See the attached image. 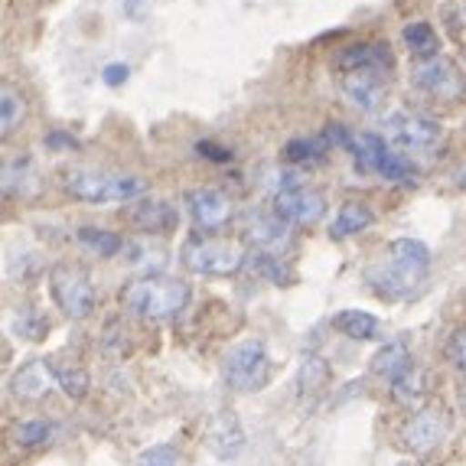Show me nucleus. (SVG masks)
<instances>
[{
  "instance_id": "14",
  "label": "nucleus",
  "mask_w": 466,
  "mask_h": 466,
  "mask_svg": "<svg viewBox=\"0 0 466 466\" xmlns=\"http://www.w3.org/2000/svg\"><path fill=\"white\" fill-rule=\"evenodd\" d=\"M245 238L251 241V248L280 255L290 245V226L280 216H274V212H248Z\"/></svg>"
},
{
  "instance_id": "18",
  "label": "nucleus",
  "mask_w": 466,
  "mask_h": 466,
  "mask_svg": "<svg viewBox=\"0 0 466 466\" xmlns=\"http://www.w3.org/2000/svg\"><path fill=\"white\" fill-rule=\"evenodd\" d=\"M209 443L218 457H238L245 447V431H241L235 411H218L209 424Z\"/></svg>"
},
{
  "instance_id": "27",
  "label": "nucleus",
  "mask_w": 466,
  "mask_h": 466,
  "mask_svg": "<svg viewBox=\"0 0 466 466\" xmlns=\"http://www.w3.org/2000/svg\"><path fill=\"white\" fill-rule=\"evenodd\" d=\"M329 381V366L319 356H307L300 366V375H297V389L300 395H317L319 389H327Z\"/></svg>"
},
{
  "instance_id": "34",
  "label": "nucleus",
  "mask_w": 466,
  "mask_h": 466,
  "mask_svg": "<svg viewBox=\"0 0 466 466\" xmlns=\"http://www.w3.org/2000/svg\"><path fill=\"white\" fill-rule=\"evenodd\" d=\"M134 466H177V447H170V443H157V447L140 453Z\"/></svg>"
},
{
  "instance_id": "32",
  "label": "nucleus",
  "mask_w": 466,
  "mask_h": 466,
  "mask_svg": "<svg viewBox=\"0 0 466 466\" xmlns=\"http://www.w3.org/2000/svg\"><path fill=\"white\" fill-rule=\"evenodd\" d=\"M88 385H92V381H88L86 369H63V372H59V389L69 398H86Z\"/></svg>"
},
{
  "instance_id": "10",
  "label": "nucleus",
  "mask_w": 466,
  "mask_h": 466,
  "mask_svg": "<svg viewBox=\"0 0 466 466\" xmlns=\"http://www.w3.org/2000/svg\"><path fill=\"white\" fill-rule=\"evenodd\" d=\"M187 209L199 232H222L232 222V199L216 187H199L187 193Z\"/></svg>"
},
{
  "instance_id": "26",
  "label": "nucleus",
  "mask_w": 466,
  "mask_h": 466,
  "mask_svg": "<svg viewBox=\"0 0 466 466\" xmlns=\"http://www.w3.org/2000/svg\"><path fill=\"white\" fill-rule=\"evenodd\" d=\"M248 261H251V268H255L261 278H268V280H274V284H290L294 280V271H290L284 261H280V255H271V251H258V248H251L248 251Z\"/></svg>"
},
{
  "instance_id": "9",
  "label": "nucleus",
  "mask_w": 466,
  "mask_h": 466,
  "mask_svg": "<svg viewBox=\"0 0 466 466\" xmlns=\"http://www.w3.org/2000/svg\"><path fill=\"white\" fill-rule=\"evenodd\" d=\"M274 216H280L288 226H317L327 216V199L323 193L310 189L307 183L274 193Z\"/></svg>"
},
{
  "instance_id": "37",
  "label": "nucleus",
  "mask_w": 466,
  "mask_h": 466,
  "mask_svg": "<svg viewBox=\"0 0 466 466\" xmlns=\"http://www.w3.org/2000/svg\"><path fill=\"white\" fill-rule=\"evenodd\" d=\"M451 356H453V362H457V369L463 372V379H466V333H453L451 336Z\"/></svg>"
},
{
  "instance_id": "31",
  "label": "nucleus",
  "mask_w": 466,
  "mask_h": 466,
  "mask_svg": "<svg viewBox=\"0 0 466 466\" xmlns=\"http://www.w3.org/2000/svg\"><path fill=\"white\" fill-rule=\"evenodd\" d=\"M26 177H30V157H16V160H7V167H4V193L14 196L16 189H24Z\"/></svg>"
},
{
  "instance_id": "17",
  "label": "nucleus",
  "mask_w": 466,
  "mask_h": 466,
  "mask_svg": "<svg viewBox=\"0 0 466 466\" xmlns=\"http://www.w3.org/2000/svg\"><path fill=\"white\" fill-rule=\"evenodd\" d=\"M336 66L339 72H352V69H385L391 72V53L385 43H352L336 56Z\"/></svg>"
},
{
  "instance_id": "1",
  "label": "nucleus",
  "mask_w": 466,
  "mask_h": 466,
  "mask_svg": "<svg viewBox=\"0 0 466 466\" xmlns=\"http://www.w3.org/2000/svg\"><path fill=\"white\" fill-rule=\"evenodd\" d=\"M431 268V248L418 238H398L366 268V284L381 300H408L420 290Z\"/></svg>"
},
{
  "instance_id": "12",
  "label": "nucleus",
  "mask_w": 466,
  "mask_h": 466,
  "mask_svg": "<svg viewBox=\"0 0 466 466\" xmlns=\"http://www.w3.org/2000/svg\"><path fill=\"white\" fill-rule=\"evenodd\" d=\"M414 82H418V88H424V92L441 101H453L460 95V88H463V82L457 76V66L447 63L443 56L414 63Z\"/></svg>"
},
{
  "instance_id": "28",
  "label": "nucleus",
  "mask_w": 466,
  "mask_h": 466,
  "mask_svg": "<svg viewBox=\"0 0 466 466\" xmlns=\"http://www.w3.org/2000/svg\"><path fill=\"white\" fill-rule=\"evenodd\" d=\"M20 121H24V98L16 88L4 86V92H0V134L10 137L20 127Z\"/></svg>"
},
{
  "instance_id": "20",
  "label": "nucleus",
  "mask_w": 466,
  "mask_h": 466,
  "mask_svg": "<svg viewBox=\"0 0 466 466\" xmlns=\"http://www.w3.org/2000/svg\"><path fill=\"white\" fill-rule=\"evenodd\" d=\"M375 222V212L369 202H359V199H350V202H342V209L339 216H336L333 222V238H350V235H359V232H366L369 226Z\"/></svg>"
},
{
  "instance_id": "13",
  "label": "nucleus",
  "mask_w": 466,
  "mask_h": 466,
  "mask_svg": "<svg viewBox=\"0 0 466 466\" xmlns=\"http://www.w3.org/2000/svg\"><path fill=\"white\" fill-rule=\"evenodd\" d=\"M56 385H59V372L53 369L49 359H33V362L16 369V375L10 379V391H14L16 398H24V401L46 398Z\"/></svg>"
},
{
  "instance_id": "15",
  "label": "nucleus",
  "mask_w": 466,
  "mask_h": 466,
  "mask_svg": "<svg viewBox=\"0 0 466 466\" xmlns=\"http://www.w3.org/2000/svg\"><path fill=\"white\" fill-rule=\"evenodd\" d=\"M127 222L144 235H167L177 228L179 212L177 206H170L164 199H137L127 209Z\"/></svg>"
},
{
  "instance_id": "33",
  "label": "nucleus",
  "mask_w": 466,
  "mask_h": 466,
  "mask_svg": "<svg viewBox=\"0 0 466 466\" xmlns=\"http://www.w3.org/2000/svg\"><path fill=\"white\" fill-rule=\"evenodd\" d=\"M127 251L137 255V258H131L134 268H150V271H154V268H160L167 261V251L160 248V245H147V241H144V245H131Z\"/></svg>"
},
{
  "instance_id": "30",
  "label": "nucleus",
  "mask_w": 466,
  "mask_h": 466,
  "mask_svg": "<svg viewBox=\"0 0 466 466\" xmlns=\"http://www.w3.org/2000/svg\"><path fill=\"white\" fill-rule=\"evenodd\" d=\"M14 327H16V333L26 336V339H43V336H46V329H49V323L43 317H39V313L33 310V307H26V310L16 313Z\"/></svg>"
},
{
  "instance_id": "24",
  "label": "nucleus",
  "mask_w": 466,
  "mask_h": 466,
  "mask_svg": "<svg viewBox=\"0 0 466 466\" xmlns=\"http://www.w3.org/2000/svg\"><path fill=\"white\" fill-rule=\"evenodd\" d=\"M329 144L327 137H294L288 140V147H284V160L294 167H310L319 164L323 157H327Z\"/></svg>"
},
{
  "instance_id": "16",
  "label": "nucleus",
  "mask_w": 466,
  "mask_h": 466,
  "mask_svg": "<svg viewBox=\"0 0 466 466\" xmlns=\"http://www.w3.org/2000/svg\"><path fill=\"white\" fill-rule=\"evenodd\" d=\"M443 437H447V418L441 411H428V408L414 414L404 428V443L414 453H431L434 447H441Z\"/></svg>"
},
{
  "instance_id": "25",
  "label": "nucleus",
  "mask_w": 466,
  "mask_h": 466,
  "mask_svg": "<svg viewBox=\"0 0 466 466\" xmlns=\"http://www.w3.org/2000/svg\"><path fill=\"white\" fill-rule=\"evenodd\" d=\"M78 241H82L88 251H95L98 258H115L117 251L125 248L121 235L108 232V228H95V226H82V228H78Z\"/></svg>"
},
{
  "instance_id": "23",
  "label": "nucleus",
  "mask_w": 466,
  "mask_h": 466,
  "mask_svg": "<svg viewBox=\"0 0 466 466\" xmlns=\"http://www.w3.org/2000/svg\"><path fill=\"white\" fill-rule=\"evenodd\" d=\"M404 43L411 49L414 59H437L441 56V36L428 20H414V24L404 26Z\"/></svg>"
},
{
  "instance_id": "2",
  "label": "nucleus",
  "mask_w": 466,
  "mask_h": 466,
  "mask_svg": "<svg viewBox=\"0 0 466 466\" xmlns=\"http://www.w3.org/2000/svg\"><path fill=\"white\" fill-rule=\"evenodd\" d=\"M121 300L140 319H170L189 303V284L179 278L147 274V278L131 280L121 290Z\"/></svg>"
},
{
  "instance_id": "11",
  "label": "nucleus",
  "mask_w": 466,
  "mask_h": 466,
  "mask_svg": "<svg viewBox=\"0 0 466 466\" xmlns=\"http://www.w3.org/2000/svg\"><path fill=\"white\" fill-rule=\"evenodd\" d=\"M339 88L346 95L356 111H372L381 108V101H385V92H389V72L385 69H352V72H342L339 78Z\"/></svg>"
},
{
  "instance_id": "21",
  "label": "nucleus",
  "mask_w": 466,
  "mask_h": 466,
  "mask_svg": "<svg viewBox=\"0 0 466 466\" xmlns=\"http://www.w3.org/2000/svg\"><path fill=\"white\" fill-rule=\"evenodd\" d=\"M333 329H339L350 339H379L381 336V319L366 310H342L333 317Z\"/></svg>"
},
{
  "instance_id": "3",
  "label": "nucleus",
  "mask_w": 466,
  "mask_h": 466,
  "mask_svg": "<svg viewBox=\"0 0 466 466\" xmlns=\"http://www.w3.org/2000/svg\"><path fill=\"white\" fill-rule=\"evenodd\" d=\"M66 189H69L76 199L95 202V206H105V202H131L137 196H144V179L127 177V173H108V170H92V167H78L69 170L66 177Z\"/></svg>"
},
{
  "instance_id": "7",
  "label": "nucleus",
  "mask_w": 466,
  "mask_h": 466,
  "mask_svg": "<svg viewBox=\"0 0 466 466\" xmlns=\"http://www.w3.org/2000/svg\"><path fill=\"white\" fill-rule=\"evenodd\" d=\"M49 290L53 300L59 303V310L72 319H86L95 310V288L88 271L76 265H56L49 271Z\"/></svg>"
},
{
  "instance_id": "29",
  "label": "nucleus",
  "mask_w": 466,
  "mask_h": 466,
  "mask_svg": "<svg viewBox=\"0 0 466 466\" xmlns=\"http://www.w3.org/2000/svg\"><path fill=\"white\" fill-rule=\"evenodd\" d=\"M56 434L53 424H46V420H26V424H20L16 428V443L20 447H39V443H49Z\"/></svg>"
},
{
  "instance_id": "6",
  "label": "nucleus",
  "mask_w": 466,
  "mask_h": 466,
  "mask_svg": "<svg viewBox=\"0 0 466 466\" xmlns=\"http://www.w3.org/2000/svg\"><path fill=\"white\" fill-rule=\"evenodd\" d=\"M385 140L391 147L404 150V154H424V150H434L441 144V125L434 117L414 115V111H395V115L385 117Z\"/></svg>"
},
{
  "instance_id": "5",
  "label": "nucleus",
  "mask_w": 466,
  "mask_h": 466,
  "mask_svg": "<svg viewBox=\"0 0 466 466\" xmlns=\"http://www.w3.org/2000/svg\"><path fill=\"white\" fill-rule=\"evenodd\" d=\"M352 157L362 173H375V177L389 179V183H404V187H418V173L404 160L401 154H391L385 147V137L379 134H356L352 137Z\"/></svg>"
},
{
  "instance_id": "19",
  "label": "nucleus",
  "mask_w": 466,
  "mask_h": 466,
  "mask_svg": "<svg viewBox=\"0 0 466 466\" xmlns=\"http://www.w3.org/2000/svg\"><path fill=\"white\" fill-rule=\"evenodd\" d=\"M391 395H395V401L404 404V408H411V411H424V401L431 398L428 372H420V369H408L401 379L391 381Z\"/></svg>"
},
{
  "instance_id": "38",
  "label": "nucleus",
  "mask_w": 466,
  "mask_h": 466,
  "mask_svg": "<svg viewBox=\"0 0 466 466\" xmlns=\"http://www.w3.org/2000/svg\"><path fill=\"white\" fill-rule=\"evenodd\" d=\"M121 4H125V14L127 16H137L140 7H144V0H121Z\"/></svg>"
},
{
  "instance_id": "8",
  "label": "nucleus",
  "mask_w": 466,
  "mask_h": 466,
  "mask_svg": "<svg viewBox=\"0 0 466 466\" xmlns=\"http://www.w3.org/2000/svg\"><path fill=\"white\" fill-rule=\"evenodd\" d=\"M271 379V359L265 342H238L226 356V381L235 391H261Z\"/></svg>"
},
{
  "instance_id": "22",
  "label": "nucleus",
  "mask_w": 466,
  "mask_h": 466,
  "mask_svg": "<svg viewBox=\"0 0 466 466\" xmlns=\"http://www.w3.org/2000/svg\"><path fill=\"white\" fill-rule=\"evenodd\" d=\"M411 369V352H408V346L404 342H385L379 352H375L372 359V372L375 375H385V379H401L404 372Z\"/></svg>"
},
{
  "instance_id": "35",
  "label": "nucleus",
  "mask_w": 466,
  "mask_h": 466,
  "mask_svg": "<svg viewBox=\"0 0 466 466\" xmlns=\"http://www.w3.org/2000/svg\"><path fill=\"white\" fill-rule=\"evenodd\" d=\"M105 86H111V88H117V86H125L127 82V76H131V69H127L125 63H111V66H105Z\"/></svg>"
},
{
  "instance_id": "39",
  "label": "nucleus",
  "mask_w": 466,
  "mask_h": 466,
  "mask_svg": "<svg viewBox=\"0 0 466 466\" xmlns=\"http://www.w3.org/2000/svg\"><path fill=\"white\" fill-rule=\"evenodd\" d=\"M401 466H418V463H401Z\"/></svg>"
},
{
  "instance_id": "36",
  "label": "nucleus",
  "mask_w": 466,
  "mask_h": 466,
  "mask_svg": "<svg viewBox=\"0 0 466 466\" xmlns=\"http://www.w3.org/2000/svg\"><path fill=\"white\" fill-rule=\"evenodd\" d=\"M196 150H199L202 157H209V160H216V164H228V160H232V150L216 147L212 140H199V144H196Z\"/></svg>"
},
{
  "instance_id": "4",
  "label": "nucleus",
  "mask_w": 466,
  "mask_h": 466,
  "mask_svg": "<svg viewBox=\"0 0 466 466\" xmlns=\"http://www.w3.org/2000/svg\"><path fill=\"white\" fill-rule=\"evenodd\" d=\"M179 261L193 274H206V278H228V274L241 271L248 261V251L241 248L232 238H212V235H196L179 248Z\"/></svg>"
}]
</instances>
